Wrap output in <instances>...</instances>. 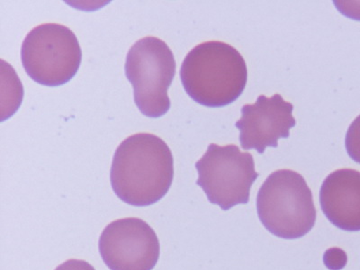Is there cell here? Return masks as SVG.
I'll list each match as a JSON object with an SVG mask.
<instances>
[{
  "instance_id": "12",
  "label": "cell",
  "mask_w": 360,
  "mask_h": 270,
  "mask_svg": "<svg viewBox=\"0 0 360 270\" xmlns=\"http://www.w3.org/2000/svg\"><path fill=\"white\" fill-rule=\"evenodd\" d=\"M56 270H96L85 260L69 259L58 266Z\"/></svg>"
},
{
  "instance_id": "4",
  "label": "cell",
  "mask_w": 360,
  "mask_h": 270,
  "mask_svg": "<svg viewBox=\"0 0 360 270\" xmlns=\"http://www.w3.org/2000/svg\"><path fill=\"white\" fill-rule=\"evenodd\" d=\"M176 67L172 51L157 37H144L128 51L125 75L133 85L135 104L146 117L159 118L169 110L168 90Z\"/></svg>"
},
{
  "instance_id": "6",
  "label": "cell",
  "mask_w": 360,
  "mask_h": 270,
  "mask_svg": "<svg viewBox=\"0 0 360 270\" xmlns=\"http://www.w3.org/2000/svg\"><path fill=\"white\" fill-rule=\"evenodd\" d=\"M198 172L197 184L201 186L209 202L229 210L234 205L248 204L252 186L259 173L252 154L242 153L229 144L212 143L207 153L195 163Z\"/></svg>"
},
{
  "instance_id": "9",
  "label": "cell",
  "mask_w": 360,
  "mask_h": 270,
  "mask_svg": "<svg viewBox=\"0 0 360 270\" xmlns=\"http://www.w3.org/2000/svg\"><path fill=\"white\" fill-rule=\"evenodd\" d=\"M320 204L327 219L336 227L360 231V172L342 169L330 173L321 186Z\"/></svg>"
},
{
  "instance_id": "3",
  "label": "cell",
  "mask_w": 360,
  "mask_h": 270,
  "mask_svg": "<svg viewBox=\"0 0 360 270\" xmlns=\"http://www.w3.org/2000/svg\"><path fill=\"white\" fill-rule=\"evenodd\" d=\"M257 211L266 229L285 240L304 236L316 221L311 191L304 176L290 169L269 176L257 195Z\"/></svg>"
},
{
  "instance_id": "10",
  "label": "cell",
  "mask_w": 360,
  "mask_h": 270,
  "mask_svg": "<svg viewBox=\"0 0 360 270\" xmlns=\"http://www.w3.org/2000/svg\"><path fill=\"white\" fill-rule=\"evenodd\" d=\"M345 146L349 157L360 164V115L352 122L347 131Z\"/></svg>"
},
{
  "instance_id": "2",
  "label": "cell",
  "mask_w": 360,
  "mask_h": 270,
  "mask_svg": "<svg viewBox=\"0 0 360 270\" xmlns=\"http://www.w3.org/2000/svg\"><path fill=\"white\" fill-rule=\"evenodd\" d=\"M183 88L205 107L223 108L237 101L248 80L242 54L223 41H205L186 56L180 69Z\"/></svg>"
},
{
  "instance_id": "7",
  "label": "cell",
  "mask_w": 360,
  "mask_h": 270,
  "mask_svg": "<svg viewBox=\"0 0 360 270\" xmlns=\"http://www.w3.org/2000/svg\"><path fill=\"white\" fill-rule=\"evenodd\" d=\"M98 247L110 270H153L160 257L155 231L139 218L112 221L102 231Z\"/></svg>"
},
{
  "instance_id": "8",
  "label": "cell",
  "mask_w": 360,
  "mask_h": 270,
  "mask_svg": "<svg viewBox=\"0 0 360 270\" xmlns=\"http://www.w3.org/2000/svg\"><path fill=\"white\" fill-rule=\"evenodd\" d=\"M292 110L294 105L279 94L271 98L262 95L255 104L243 105L242 118L236 124L243 149L262 154L268 147H278V140L287 139L297 124Z\"/></svg>"
},
{
  "instance_id": "5",
  "label": "cell",
  "mask_w": 360,
  "mask_h": 270,
  "mask_svg": "<svg viewBox=\"0 0 360 270\" xmlns=\"http://www.w3.org/2000/svg\"><path fill=\"white\" fill-rule=\"evenodd\" d=\"M21 58L25 72L34 82L58 86L69 82L78 72L82 53L70 28L50 22L29 32L22 45Z\"/></svg>"
},
{
  "instance_id": "1",
  "label": "cell",
  "mask_w": 360,
  "mask_h": 270,
  "mask_svg": "<svg viewBox=\"0 0 360 270\" xmlns=\"http://www.w3.org/2000/svg\"><path fill=\"white\" fill-rule=\"evenodd\" d=\"M173 175L172 150L162 138L152 134L127 137L112 158V191L134 207H148L165 197Z\"/></svg>"
},
{
  "instance_id": "11",
  "label": "cell",
  "mask_w": 360,
  "mask_h": 270,
  "mask_svg": "<svg viewBox=\"0 0 360 270\" xmlns=\"http://www.w3.org/2000/svg\"><path fill=\"white\" fill-rule=\"evenodd\" d=\"M347 257L343 250L333 248L328 250L324 255V262L327 268L332 270H339L346 265Z\"/></svg>"
}]
</instances>
